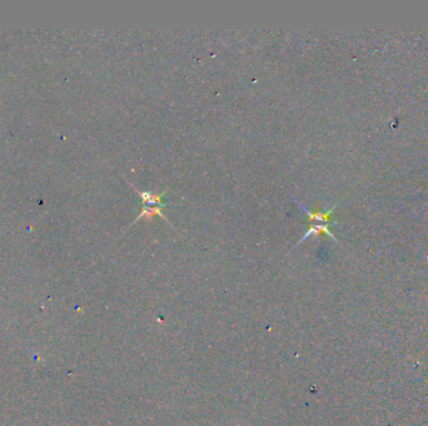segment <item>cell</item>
I'll list each match as a JSON object with an SVG mask.
<instances>
[{
    "instance_id": "obj_1",
    "label": "cell",
    "mask_w": 428,
    "mask_h": 426,
    "mask_svg": "<svg viewBox=\"0 0 428 426\" xmlns=\"http://www.w3.org/2000/svg\"><path fill=\"white\" fill-rule=\"evenodd\" d=\"M130 185H132V184H130ZM132 187L135 190V191L138 193V194L140 195L141 203H143V205L163 206V208H166V206L169 205V204L163 203V198H164V195L167 194V190H164V191L159 193V194H154V193L141 191V190H138L134 185H132Z\"/></svg>"
},
{
    "instance_id": "obj_2",
    "label": "cell",
    "mask_w": 428,
    "mask_h": 426,
    "mask_svg": "<svg viewBox=\"0 0 428 426\" xmlns=\"http://www.w3.org/2000/svg\"><path fill=\"white\" fill-rule=\"evenodd\" d=\"M331 225H337V223H331V224H311L310 228H308L307 231H305L304 234H303V237L300 238V240L294 246L299 245V244L302 243V241L304 240V239H307V238L310 237V235H318V234H325V235H328V237H330L331 239L336 241V243H338V240H337V238L334 237L333 232L330 230V226Z\"/></svg>"
},
{
    "instance_id": "obj_3",
    "label": "cell",
    "mask_w": 428,
    "mask_h": 426,
    "mask_svg": "<svg viewBox=\"0 0 428 426\" xmlns=\"http://www.w3.org/2000/svg\"><path fill=\"white\" fill-rule=\"evenodd\" d=\"M294 201H296V203L298 204L299 208L303 210V212H305V214L308 215V218H310V220H312V221H321V223H324V224L330 223L331 217H332L334 209H336L337 204H338V203H336L332 206V208L328 209V210H324V211H311V210H308L307 208H305L304 205H303V204H300L299 200H297V199H294Z\"/></svg>"
},
{
    "instance_id": "obj_4",
    "label": "cell",
    "mask_w": 428,
    "mask_h": 426,
    "mask_svg": "<svg viewBox=\"0 0 428 426\" xmlns=\"http://www.w3.org/2000/svg\"><path fill=\"white\" fill-rule=\"evenodd\" d=\"M155 215H159V217H160L161 219H164V220H166L167 223H168L169 225H171V221H169L168 217H167V215L164 214V211H163V206H149V205H141L140 214L138 215L137 218H135V220L133 221L132 224H130L129 228H130V226H132L133 224H134V223H137V221H139L140 219H143V218H144V219H150V218L155 217Z\"/></svg>"
}]
</instances>
